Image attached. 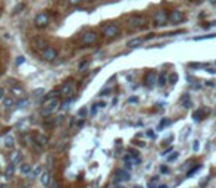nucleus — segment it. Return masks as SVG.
<instances>
[{
	"label": "nucleus",
	"mask_w": 216,
	"mask_h": 188,
	"mask_svg": "<svg viewBox=\"0 0 216 188\" xmlns=\"http://www.w3.org/2000/svg\"><path fill=\"white\" fill-rule=\"evenodd\" d=\"M59 106H61V103H59L57 97H55V99H50V100H44L43 115H44V116H49V115H52V113H55V112L59 109Z\"/></svg>",
	"instance_id": "nucleus-1"
},
{
	"label": "nucleus",
	"mask_w": 216,
	"mask_h": 188,
	"mask_svg": "<svg viewBox=\"0 0 216 188\" xmlns=\"http://www.w3.org/2000/svg\"><path fill=\"white\" fill-rule=\"evenodd\" d=\"M118 34H119V27L115 25V24H109V25H106L103 28V35L106 38H113V37H116Z\"/></svg>",
	"instance_id": "nucleus-2"
},
{
	"label": "nucleus",
	"mask_w": 216,
	"mask_h": 188,
	"mask_svg": "<svg viewBox=\"0 0 216 188\" xmlns=\"http://www.w3.org/2000/svg\"><path fill=\"white\" fill-rule=\"evenodd\" d=\"M147 24V19L141 15H134V16L129 18V25L134 28H141V27H146Z\"/></svg>",
	"instance_id": "nucleus-3"
},
{
	"label": "nucleus",
	"mask_w": 216,
	"mask_h": 188,
	"mask_svg": "<svg viewBox=\"0 0 216 188\" xmlns=\"http://www.w3.org/2000/svg\"><path fill=\"white\" fill-rule=\"evenodd\" d=\"M96 40H97V34L93 33V31H90V33H85L81 37V43L84 46H91L96 43Z\"/></svg>",
	"instance_id": "nucleus-4"
},
{
	"label": "nucleus",
	"mask_w": 216,
	"mask_h": 188,
	"mask_svg": "<svg viewBox=\"0 0 216 188\" xmlns=\"http://www.w3.org/2000/svg\"><path fill=\"white\" fill-rule=\"evenodd\" d=\"M144 83L147 87H153L156 83H157V74L155 71H149L144 77Z\"/></svg>",
	"instance_id": "nucleus-5"
},
{
	"label": "nucleus",
	"mask_w": 216,
	"mask_h": 188,
	"mask_svg": "<svg viewBox=\"0 0 216 188\" xmlns=\"http://www.w3.org/2000/svg\"><path fill=\"white\" fill-rule=\"evenodd\" d=\"M34 24H35V27L38 28H44L47 24H49V16L46 15V13H38L35 19H34Z\"/></svg>",
	"instance_id": "nucleus-6"
},
{
	"label": "nucleus",
	"mask_w": 216,
	"mask_h": 188,
	"mask_svg": "<svg viewBox=\"0 0 216 188\" xmlns=\"http://www.w3.org/2000/svg\"><path fill=\"white\" fill-rule=\"evenodd\" d=\"M43 57H44V60H47V62L55 60L56 57H57V51H56L53 47H46V49L43 50Z\"/></svg>",
	"instance_id": "nucleus-7"
},
{
	"label": "nucleus",
	"mask_w": 216,
	"mask_h": 188,
	"mask_svg": "<svg viewBox=\"0 0 216 188\" xmlns=\"http://www.w3.org/2000/svg\"><path fill=\"white\" fill-rule=\"evenodd\" d=\"M74 91H75V84L72 83V81L65 83L63 85H62V88H61V94H63V96H72Z\"/></svg>",
	"instance_id": "nucleus-8"
},
{
	"label": "nucleus",
	"mask_w": 216,
	"mask_h": 188,
	"mask_svg": "<svg viewBox=\"0 0 216 188\" xmlns=\"http://www.w3.org/2000/svg\"><path fill=\"white\" fill-rule=\"evenodd\" d=\"M184 19H185V16H184V13L181 11H172L171 15H169V21L173 24H179L182 22Z\"/></svg>",
	"instance_id": "nucleus-9"
},
{
	"label": "nucleus",
	"mask_w": 216,
	"mask_h": 188,
	"mask_svg": "<svg viewBox=\"0 0 216 188\" xmlns=\"http://www.w3.org/2000/svg\"><path fill=\"white\" fill-rule=\"evenodd\" d=\"M168 19H169V16H168V13L165 11L156 12V16H155V24L156 25H163Z\"/></svg>",
	"instance_id": "nucleus-10"
},
{
	"label": "nucleus",
	"mask_w": 216,
	"mask_h": 188,
	"mask_svg": "<svg viewBox=\"0 0 216 188\" xmlns=\"http://www.w3.org/2000/svg\"><path fill=\"white\" fill-rule=\"evenodd\" d=\"M47 143H49V140H47L46 135H43V134H35L34 135L33 144H38L40 147H44V145H47Z\"/></svg>",
	"instance_id": "nucleus-11"
},
{
	"label": "nucleus",
	"mask_w": 216,
	"mask_h": 188,
	"mask_svg": "<svg viewBox=\"0 0 216 188\" xmlns=\"http://www.w3.org/2000/svg\"><path fill=\"white\" fill-rule=\"evenodd\" d=\"M129 179V173L124 169L116 171V178H115V182H121V181H128Z\"/></svg>",
	"instance_id": "nucleus-12"
},
{
	"label": "nucleus",
	"mask_w": 216,
	"mask_h": 188,
	"mask_svg": "<svg viewBox=\"0 0 216 188\" xmlns=\"http://www.w3.org/2000/svg\"><path fill=\"white\" fill-rule=\"evenodd\" d=\"M40 181H41V184L44 185V187H47L50 184V172L49 171H44L41 175H40Z\"/></svg>",
	"instance_id": "nucleus-13"
},
{
	"label": "nucleus",
	"mask_w": 216,
	"mask_h": 188,
	"mask_svg": "<svg viewBox=\"0 0 216 188\" xmlns=\"http://www.w3.org/2000/svg\"><path fill=\"white\" fill-rule=\"evenodd\" d=\"M181 103L185 109H190L191 107V100H190V96L188 94H184L182 97H181Z\"/></svg>",
	"instance_id": "nucleus-14"
},
{
	"label": "nucleus",
	"mask_w": 216,
	"mask_h": 188,
	"mask_svg": "<svg viewBox=\"0 0 216 188\" xmlns=\"http://www.w3.org/2000/svg\"><path fill=\"white\" fill-rule=\"evenodd\" d=\"M143 44V40L141 38H134L131 41H128V47H131V49H135V47H138V46Z\"/></svg>",
	"instance_id": "nucleus-15"
},
{
	"label": "nucleus",
	"mask_w": 216,
	"mask_h": 188,
	"mask_svg": "<svg viewBox=\"0 0 216 188\" xmlns=\"http://www.w3.org/2000/svg\"><path fill=\"white\" fill-rule=\"evenodd\" d=\"M13 173H15V163H11V165L7 166V169H6V177L12 178L13 177Z\"/></svg>",
	"instance_id": "nucleus-16"
},
{
	"label": "nucleus",
	"mask_w": 216,
	"mask_h": 188,
	"mask_svg": "<svg viewBox=\"0 0 216 188\" xmlns=\"http://www.w3.org/2000/svg\"><path fill=\"white\" fill-rule=\"evenodd\" d=\"M157 84H159V87H163V85L166 84V74H160V75H159Z\"/></svg>",
	"instance_id": "nucleus-17"
},
{
	"label": "nucleus",
	"mask_w": 216,
	"mask_h": 188,
	"mask_svg": "<svg viewBox=\"0 0 216 188\" xmlns=\"http://www.w3.org/2000/svg\"><path fill=\"white\" fill-rule=\"evenodd\" d=\"M21 172L25 173V175H28V173L31 172V165H28V163H22V165H21Z\"/></svg>",
	"instance_id": "nucleus-18"
},
{
	"label": "nucleus",
	"mask_w": 216,
	"mask_h": 188,
	"mask_svg": "<svg viewBox=\"0 0 216 188\" xmlns=\"http://www.w3.org/2000/svg\"><path fill=\"white\" fill-rule=\"evenodd\" d=\"M193 116H194V121L199 122V121H201V119H203V116H205V115H203V110H196Z\"/></svg>",
	"instance_id": "nucleus-19"
},
{
	"label": "nucleus",
	"mask_w": 216,
	"mask_h": 188,
	"mask_svg": "<svg viewBox=\"0 0 216 188\" xmlns=\"http://www.w3.org/2000/svg\"><path fill=\"white\" fill-rule=\"evenodd\" d=\"M13 144H15V143H13V138H12L11 135L5 137V145H6V147H11V149H12V147H13Z\"/></svg>",
	"instance_id": "nucleus-20"
},
{
	"label": "nucleus",
	"mask_w": 216,
	"mask_h": 188,
	"mask_svg": "<svg viewBox=\"0 0 216 188\" xmlns=\"http://www.w3.org/2000/svg\"><path fill=\"white\" fill-rule=\"evenodd\" d=\"M43 94H44V88H35V90L33 91V96H34V97H41Z\"/></svg>",
	"instance_id": "nucleus-21"
},
{
	"label": "nucleus",
	"mask_w": 216,
	"mask_h": 188,
	"mask_svg": "<svg viewBox=\"0 0 216 188\" xmlns=\"http://www.w3.org/2000/svg\"><path fill=\"white\" fill-rule=\"evenodd\" d=\"M35 47H37V49H44L46 41L44 40H35Z\"/></svg>",
	"instance_id": "nucleus-22"
},
{
	"label": "nucleus",
	"mask_w": 216,
	"mask_h": 188,
	"mask_svg": "<svg viewBox=\"0 0 216 188\" xmlns=\"http://www.w3.org/2000/svg\"><path fill=\"white\" fill-rule=\"evenodd\" d=\"M168 81H169L171 84H175L178 81V75L177 74H171V75L168 77Z\"/></svg>",
	"instance_id": "nucleus-23"
},
{
	"label": "nucleus",
	"mask_w": 216,
	"mask_h": 188,
	"mask_svg": "<svg viewBox=\"0 0 216 188\" xmlns=\"http://www.w3.org/2000/svg\"><path fill=\"white\" fill-rule=\"evenodd\" d=\"M16 105H18V107H19V109H21V107H25V106L28 105V99H21L16 103Z\"/></svg>",
	"instance_id": "nucleus-24"
},
{
	"label": "nucleus",
	"mask_w": 216,
	"mask_h": 188,
	"mask_svg": "<svg viewBox=\"0 0 216 188\" xmlns=\"http://www.w3.org/2000/svg\"><path fill=\"white\" fill-rule=\"evenodd\" d=\"M41 173H43V172H41V166H37V168L33 171V178L38 177V175H41Z\"/></svg>",
	"instance_id": "nucleus-25"
},
{
	"label": "nucleus",
	"mask_w": 216,
	"mask_h": 188,
	"mask_svg": "<svg viewBox=\"0 0 216 188\" xmlns=\"http://www.w3.org/2000/svg\"><path fill=\"white\" fill-rule=\"evenodd\" d=\"M78 116H79V118H85V116H87V109H85V107H81V109L78 110Z\"/></svg>",
	"instance_id": "nucleus-26"
},
{
	"label": "nucleus",
	"mask_w": 216,
	"mask_h": 188,
	"mask_svg": "<svg viewBox=\"0 0 216 188\" xmlns=\"http://www.w3.org/2000/svg\"><path fill=\"white\" fill-rule=\"evenodd\" d=\"M169 123H171V122L168 121V119H162L160 125H159V128H157V129H159V131H162V129H163V127H166V125H169Z\"/></svg>",
	"instance_id": "nucleus-27"
},
{
	"label": "nucleus",
	"mask_w": 216,
	"mask_h": 188,
	"mask_svg": "<svg viewBox=\"0 0 216 188\" xmlns=\"http://www.w3.org/2000/svg\"><path fill=\"white\" fill-rule=\"evenodd\" d=\"M199 169H200V165L194 166L193 169H190V171H188V173H187V177H191V175H194V173H196V172L199 171Z\"/></svg>",
	"instance_id": "nucleus-28"
},
{
	"label": "nucleus",
	"mask_w": 216,
	"mask_h": 188,
	"mask_svg": "<svg viewBox=\"0 0 216 188\" xmlns=\"http://www.w3.org/2000/svg\"><path fill=\"white\" fill-rule=\"evenodd\" d=\"M3 105H5V107H11V106L13 105V100L12 99H3Z\"/></svg>",
	"instance_id": "nucleus-29"
},
{
	"label": "nucleus",
	"mask_w": 216,
	"mask_h": 188,
	"mask_svg": "<svg viewBox=\"0 0 216 188\" xmlns=\"http://www.w3.org/2000/svg\"><path fill=\"white\" fill-rule=\"evenodd\" d=\"M12 160H13L12 163H15V162H19V160H21V154L15 151V153H13V156H12Z\"/></svg>",
	"instance_id": "nucleus-30"
},
{
	"label": "nucleus",
	"mask_w": 216,
	"mask_h": 188,
	"mask_svg": "<svg viewBox=\"0 0 216 188\" xmlns=\"http://www.w3.org/2000/svg\"><path fill=\"white\" fill-rule=\"evenodd\" d=\"M24 62H25V57H24V56H18L16 57V65H22Z\"/></svg>",
	"instance_id": "nucleus-31"
},
{
	"label": "nucleus",
	"mask_w": 216,
	"mask_h": 188,
	"mask_svg": "<svg viewBox=\"0 0 216 188\" xmlns=\"http://www.w3.org/2000/svg\"><path fill=\"white\" fill-rule=\"evenodd\" d=\"M81 2H83V0H68V3H69V5H72V6H78L79 3H81Z\"/></svg>",
	"instance_id": "nucleus-32"
},
{
	"label": "nucleus",
	"mask_w": 216,
	"mask_h": 188,
	"mask_svg": "<svg viewBox=\"0 0 216 188\" xmlns=\"http://www.w3.org/2000/svg\"><path fill=\"white\" fill-rule=\"evenodd\" d=\"M178 157V153H172L171 156H168V162H173Z\"/></svg>",
	"instance_id": "nucleus-33"
},
{
	"label": "nucleus",
	"mask_w": 216,
	"mask_h": 188,
	"mask_svg": "<svg viewBox=\"0 0 216 188\" xmlns=\"http://www.w3.org/2000/svg\"><path fill=\"white\" fill-rule=\"evenodd\" d=\"M87 65H88V60H84V62H81V63H79V66H78V68H79V71H83V69H84V68H85V66H87Z\"/></svg>",
	"instance_id": "nucleus-34"
},
{
	"label": "nucleus",
	"mask_w": 216,
	"mask_h": 188,
	"mask_svg": "<svg viewBox=\"0 0 216 188\" xmlns=\"http://www.w3.org/2000/svg\"><path fill=\"white\" fill-rule=\"evenodd\" d=\"M22 9H24V5H18L16 7L13 9V12H15V13H18V12H19V11H22Z\"/></svg>",
	"instance_id": "nucleus-35"
},
{
	"label": "nucleus",
	"mask_w": 216,
	"mask_h": 188,
	"mask_svg": "<svg viewBox=\"0 0 216 188\" xmlns=\"http://www.w3.org/2000/svg\"><path fill=\"white\" fill-rule=\"evenodd\" d=\"M137 101H138L137 97H131V99H128V103H137Z\"/></svg>",
	"instance_id": "nucleus-36"
},
{
	"label": "nucleus",
	"mask_w": 216,
	"mask_h": 188,
	"mask_svg": "<svg viewBox=\"0 0 216 188\" xmlns=\"http://www.w3.org/2000/svg\"><path fill=\"white\" fill-rule=\"evenodd\" d=\"M193 149H194V151H197V150H199V141H194Z\"/></svg>",
	"instance_id": "nucleus-37"
},
{
	"label": "nucleus",
	"mask_w": 216,
	"mask_h": 188,
	"mask_svg": "<svg viewBox=\"0 0 216 188\" xmlns=\"http://www.w3.org/2000/svg\"><path fill=\"white\" fill-rule=\"evenodd\" d=\"M97 107H99V106H97V105H94V107L91 109V113H93V115H96V112H97Z\"/></svg>",
	"instance_id": "nucleus-38"
},
{
	"label": "nucleus",
	"mask_w": 216,
	"mask_h": 188,
	"mask_svg": "<svg viewBox=\"0 0 216 188\" xmlns=\"http://www.w3.org/2000/svg\"><path fill=\"white\" fill-rule=\"evenodd\" d=\"M3 96H5V90H3V88H0V100L3 99Z\"/></svg>",
	"instance_id": "nucleus-39"
},
{
	"label": "nucleus",
	"mask_w": 216,
	"mask_h": 188,
	"mask_svg": "<svg viewBox=\"0 0 216 188\" xmlns=\"http://www.w3.org/2000/svg\"><path fill=\"white\" fill-rule=\"evenodd\" d=\"M59 187H61V184H59V182H55V184H53V188H59Z\"/></svg>",
	"instance_id": "nucleus-40"
},
{
	"label": "nucleus",
	"mask_w": 216,
	"mask_h": 188,
	"mask_svg": "<svg viewBox=\"0 0 216 188\" xmlns=\"http://www.w3.org/2000/svg\"><path fill=\"white\" fill-rule=\"evenodd\" d=\"M162 172H163V173H165V172H168V168H166V166H162Z\"/></svg>",
	"instance_id": "nucleus-41"
},
{
	"label": "nucleus",
	"mask_w": 216,
	"mask_h": 188,
	"mask_svg": "<svg viewBox=\"0 0 216 188\" xmlns=\"http://www.w3.org/2000/svg\"><path fill=\"white\" fill-rule=\"evenodd\" d=\"M147 135H149V137H153V135H155V134L151 132V131H147Z\"/></svg>",
	"instance_id": "nucleus-42"
},
{
	"label": "nucleus",
	"mask_w": 216,
	"mask_h": 188,
	"mask_svg": "<svg viewBox=\"0 0 216 188\" xmlns=\"http://www.w3.org/2000/svg\"><path fill=\"white\" fill-rule=\"evenodd\" d=\"M190 2H193V3H200L201 0H190Z\"/></svg>",
	"instance_id": "nucleus-43"
},
{
	"label": "nucleus",
	"mask_w": 216,
	"mask_h": 188,
	"mask_svg": "<svg viewBox=\"0 0 216 188\" xmlns=\"http://www.w3.org/2000/svg\"><path fill=\"white\" fill-rule=\"evenodd\" d=\"M0 188H6V185L5 184H0Z\"/></svg>",
	"instance_id": "nucleus-44"
},
{
	"label": "nucleus",
	"mask_w": 216,
	"mask_h": 188,
	"mask_svg": "<svg viewBox=\"0 0 216 188\" xmlns=\"http://www.w3.org/2000/svg\"><path fill=\"white\" fill-rule=\"evenodd\" d=\"M159 188H168V187H166V185H160V187H159Z\"/></svg>",
	"instance_id": "nucleus-45"
},
{
	"label": "nucleus",
	"mask_w": 216,
	"mask_h": 188,
	"mask_svg": "<svg viewBox=\"0 0 216 188\" xmlns=\"http://www.w3.org/2000/svg\"><path fill=\"white\" fill-rule=\"evenodd\" d=\"M115 188H125V187H115Z\"/></svg>",
	"instance_id": "nucleus-46"
},
{
	"label": "nucleus",
	"mask_w": 216,
	"mask_h": 188,
	"mask_svg": "<svg viewBox=\"0 0 216 188\" xmlns=\"http://www.w3.org/2000/svg\"><path fill=\"white\" fill-rule=\"evenodd\" d=\"M213 24H215V25H216V21H215V22H213Z\"/></svg>",
	"instance_id": "nucleus-47"
},
{
	"label": "nucleus",
	"mask_w": 216,
	"mask_h": 188,
	"mask_svg": "<svg viewBox=\"0 0 216 188\" xmlns=\"http://www.w3.org/2000/svg\"><path fill=\"white\" fill-rule=\"evenodd\" d=\"M135 188H141V187H135Z\"/></svg>",
	"instance_id": "nucleus-48"
},
{
	"label": "nucleus",
	"mask_w": 216,
	"mask_h": 188,
	"mask_svg": "<svg viewBox=\"0 0 216 188\" xmlns=\"http://www.w3.org/2000/svg\"><path fill=\"white\" fill-rule=\"evenodd\" d=\"M90 2H91V0H90Z\"/></svg>",
	"instance_id": "nucleus-49"
}]
</instances>
